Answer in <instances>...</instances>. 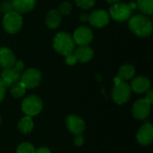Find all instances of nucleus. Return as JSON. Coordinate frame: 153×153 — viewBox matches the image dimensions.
<instances>
[{
  "instance_id": "f257e3e1",
  "label": "nucleus",
  "mask_w": 153,
  "mask_h": 153,
  "mask_svg": "<svg viewBox=\"0 0 153 153\" xmlns=\"http://www.w3.org/2000/svg\"><path fill=\"white\" fill-rule=\"evenodd\" d=\"M130 30L139 37H149L152 32L151 20L143 14H137L129 19Z\"/></svg>"
},
{
  "instance_id": "f03ea898",
  "label": "nucleus",
  "mask_w": 153,
  "mask_h": 153,
  "mask_svg": "<svg viewBox=\"0 0 153 153\" xmlns=\"http://www.w3.org/2000/svg\"><path fill=\"white\" fill-rule=\"evenodd\" d=\"M75 48V42L67 32H59L54 39V48L62 56H69L74 53Z\"/></svg>"
},
{
  "instance_id": "7ed1b4c3",
  "label": "nucleus",
  "mask_w": 153,
  "mask_h": 153,
  "mask_svg": "<svg viewBox=\"0 0 153 153\" xmlns=\"http://www.w3.org/2000/svg\"><path fill=\"white\" fill-rule=\"evenodd\" d=\"M114 88L112 90V99L118 104L122 105L126 103L131 96V87L125 81H121L118 77L114 79Z\"/></svg>"
},
{
  "instance_id": "20e7f679",
  "label": "nucleus",
  "mask_w": 153,
  "mask_h": 153,
  "mask_svg": "<svg viewBox=\"0 0 153 153\" xmlns=\"http://www.w3.org/2000/svg\"><path fill=\"white\" fill-rule=\"evenodd\" d=\"M136 7L137 6L135 3H116L110 7L109 13L114 20L117 22H124L130 19L133 10H134Z\"/></svg>"
},
{
  "instance_id": "39448f33",
  "label": "nucleus",
  "mask_w": 153,
  "mask_h": 153,
  "mask_svg": "<svg viewBox=\"0 0 153 153\" xmlns=\"http://www.w3.org/2000/svg\"><path fill=\"white\" fill-rule=\"evenodd\" d=\"M22 26V17L19 13L13 10L4 14L3 18V27L6 32L14 34L21 30Z\"/></svg>"
},
{
  "instance_id": "423d86ee",
  "label": "nucleus",
  "mask_w": 153,
  "mask_h": 153,
  "mask_svg": "<svg viewBox=\"0 0 153 153\" xmlns=\"http://www.w3.org/2000/svg\"><path fill=\"white\" fill-rule=\"evenodd\" d=\"M43 108L42 100L36 95H30L25 98L22 103V109L24 114L29 117L37 116L40 113Z\"/></svg>"
},
{
  "instance_id": "0eeeda50",
  "label": "nucleus",
  "mask_w": 153,
  "mask_h": 153,
  "mask_svg": "<svg viewBox=\"0 0 153 153\" xmlns=\"http://www.w3.org/2000/svg\"><path fill=\"white\" fill-rule=\"evenodd\" d=\"M20 82L26 89H34L39 86L41 82V74L37 69H28L21 75Z\"/></svg>"
},
{
  "instance_id": "6e6552de",
  "label": "nucleus",
  "mask_w": 153,
  "mask_h": 153,
  "mask_svg": "<svg viewBox=\"0 0 153 153\" xmlns=\"http://www.w3.org/2000/svg\"><path fill=\"white\" fill-rule=\"evenodd\" d=\"M150 102L146 99H139L133 106V116L137 120H144L151 112Z\"/></svg>"
},
{
  "instance_id": "1a4fd4ad",
  "label": "nucleus",
  "mask_w": 153,
  "mask_h": 153,
  "mask_svg": "<svg viewBox=\"0 0 153 153\" xmlns=\"http://www.w3.org/2000/svg\"><path fill=\"white\" fill-rule=\"evenodd\" d=\"M65 125L67 129L74 134L78 135L85 130L86 125L82 118L76 115H69L65 118Z\"/></svg>"
},
{
  "instance_id": "9d476101",
  "label": "nucleus",
  "mask_w": 153,
  "mask_h": 153,
  "mask_svg": "<svg viewBox=\"0 0 153 153\" xmlns=\"http://www.w3.org/2000/svg\"><path fill=\"white\" fill-rule=\"evenodd\" d=\"M73 39L74 42L79 46H86L91 42L93 39V33L91 30L87 27H79L74 31Z\"/></svg>"
},
{
  "instance_id": "9b49d317",
  "label": "nucleus",
  "mask_w": 153,
  "mask_h": 153,
  "mask_svg": "<svg viewBox=\"0 0 153 153\" xmlns=\"http://www.w3.org/2000/svg\"><path fill=\"white\" fill-rule=\"evenodd\" d=\"M137 142L143 146H147L152 143L153 127L150 123L144 124L137 132L136 134Z\"/></svg>"
},
{
  "instance_id": "f8f14e48",
  "label": "nucleus",
  "mask_w": 153,
  "mask_h": 153,
  "mask_svg": "<svg viewBox=\"0 0 153 153\" xmlns=\"http://www.w3.org/2000/svg\"><path fill=\"white\" fill-rule=\"evenodd\" d=\"M89 22L96 28H103L109 22V14L104 10H96L89 15Z\"/></svg>"
},
{
  "instance_id": "ddd939ff",
  "label": "nucleus",
  "mask_w": 153,
  "mask_h": 153,
  "mask_svg": "<svg viewBox=\"0 0 153 153\" xmlns=\"http://www.w3.org/2000/svg\"><path fill=\"white\" fill-rule=\"evenodd\" d=\"M21 79V73L14 66L4 68L1 73V80L6 87H10Z\"/></svg>"
},
{
  "instance_id": "4468645a",
  "label": "nucleus",
  "mask_w": 153,
  "mask_h": 153,
  "mask_svg": "<svg viewBox=\"0 0 153 153\" xmlns=\"http://www.w3.org/2000/svg\"><path fill=\"white\" fill-rule=\"evenodd\" d=\"M130 87L131 90L136 93H144L150 90L151 82L145 76H138L132 81Z\"/></svg>"
},
{
  "instance_id": "2eb2a0df",
  "label": "nucleus",
  "mask_w": 153,
  "mask_h": 153,
  "mask_svg": "<svg viewBox=\"0 0 153 153\" xmlns=\"http://www.w3.org/2000/svg\"><path fill=\"white\" fill-rule=\"evenodd\" d=\"M16 62L13 52L5 47L0 48V66L3 68H8L13 66Z\"/></svg>"
},
{
  "instance_id": "dca6fc26",
  "label": "nucleus",
  "mask_w": 153,
  "mask_h": 153,
  "mask_svg": "<svg viewBox=\"0 0 153 153\" xmlns=\"http://www.w3.org/2000/svg\"><path fill=\"white\" fill-rule=\"evenodd\" d=\"M37 0H13L12 4L13 11L19 13H25L30 12L35 4Z\"/></svg>"
},
{
  "instance_id": "f3484780",
  "label": "nucleus",
  "mask_w": 153,
  "mask_h": 153,
  "mask_svg": "<svg viewBox=\"0 0 153 153\" xmlns=\"http://www.w3.org/2000/svg\"><path fill=\"white\" fill-rule=\"evenodd\" d=\"M74 55L77 61H80L82 63H86L93 57L94 52L91 47L86 45V46H80L74 52Z\"/></svg>"
},
{
  "instance_id": "a211bd4d",
  "label": "nucleus",
  "mask_w": 153,
  "mask_h": 153,
  "mask_svg": "<svg viewBox=\"0 0 153 153\" xmlns=\"http://www.w3.org/2000/svg\"><path fill=\"white\" fill-rule=\"evenodd\" d=\"M62 15L60 14V13L58 12V10H51L48 12V13L46 16V24L49 29H56L60 23H61V20H62Z\"/></svg>"
},
{
  "instance_id": "6ab92c4d",
  "label": "nucleus",
  "mask_w": 153,
  "mask_h": 153,
  "mask_svg": "<svg viewBox=\"0 0 153 153\" xmlns=\"http://www.w3.org/2000/svg\"><path fill=\"white\" fill-rule=\"evenodd\" d=\"M33 126H34L33 120H32L31 117H29V116H26V117H23L22 118H21L17 124L18 130L24 134L30 133L33 129Z\"/></svg>"
},
{
  "instance_id": "aec40b11",
  "label": "nucleus",
  "mask_w": 153,
  "mask_h": 153,
  "mask_svg": "<svg viewBox=\"0 0 153 153\" xmlns=\"http://www.w3.org/2000/svg\"><path fill=\"white\" fill-rule=\"evenodd\" d=\"M134 74H135L134 67L132 65L127 64V65H124L120 67V69L118 71L117 77L121 81H128L134 77Z\"/></svg>"
},
{
  "instance_id": "412c9836",
  "label": "nucleus",
  "mask_w": 153,
  "mask_h": 153,
  "mask_svg": "<svg viewBox=\"0 0 153 153\" xmlns=\"http://www.w3.org/2000/svg\"><path fill=\"white\" fill-rule=\"evenodd\" d=\"M136 6L144 14L152 15L153 13V0H137Z\"/></svg>"
},
{
  "instance_id": "4be33fe9",
  "label": "nucleus",
  "mask_w": 153,
  "mask_h": 153,
  "mask_svg": "<svg viewBox=\"0 0 153 153\" xmlns=\"http://www.w3.org/2000/svg\"><path fill=\"white\" fill-rule=\"evenodd\" d=\"M25 90L26 88L19 81L11 86V94L13 98H21L25 94Z\"/></svg>"
},
{
  "instance_id": "5701e85b",
  "label": "nucleus",
  "mask_w": 153,
  "mask_h": 153,
  "mask_svg": "<svg viewBox=\"0 0 153 153\" xmlns=\"http://www.w3.org/2000/svg\"><path fill=\"white\" fill-rule=\"evenodd\" d=\"M35 149L33 145L30 143H21L16 150V153H34Z\"/></svg>"
},
{
  "instance_id": "b1692460",
  "label": "nucleus",
  "mask_w": 153,
  "mask_h": 153,
  "mask_svg": "<svg viewBox=\"0 0 153 153\" xmlns=\"http://www.w3.org/2000/svg\"><path fill=\"white\" fill-rule=\"evenodd\" d=\"M79 7L82 9H90L95 5L96 0H75Z\"/></svg>"
},
{
  "instance_id": "393cba45",
  "label": "nucleus",
  "mask_w": 153,
  "mask_h": 153,
  "mask_svg": "<svg viewBox=\"0 0 153 153\" xmlns=\"http://www.w3.org/2000/svg\"><path fill=\"white\" fill-rule=\"evenodd\" d=\"M72 11V4L68 2H64L59 5L58 12L61 15H68Z\"/></svg>"
},
{
  "instance_id": "a878e982",
  "label": "nucleus",
  "mask_w": 153,
  "mask_h": 153,
  "mask_svg": "<svg viewBox=\"0 0 153 153\" xmlns=\"http://www.w3.org/2000/svg\"><path fill=\"white\" fill-rule=\"evenodd\" d=\"M13 4H12V2H9V1H4L1 5H0V11L2 13H7L11 11H13Z\"/></svg>"
},
{
  "instance_id": "bb28decb",
  "label": "nucleus",
  "mask_w": 153,
  "mask_h": 153,
  "mask_svg": "<svg viewBox=\"0 0 153 153\" xmlns=\"http://www.w3.org/2000/svg\"><path fill=\"white\" fill-rule=\"evenodd\" d=\"M5 91H6V86L4 85V83L0 78V101L4 100V95H5Z\"/></svg>"
},
{
  "instance_id": "cd10ccee",
  "label": "nucleus",
  "mask_w": 153,
  "mask_h": 153,
  "mask_svg": "<svg viewBox=\"0 0 153 153\" xmlns=\"http://www.w3.org/2000/svg\"><path fill=\"white\" fill-rule=\"evenodd\" d=\"M76 61H77V60H76V58H75L74 53L71 54V55H69V56H65V62H66L67 65H74V64L76 63Z\"/></svg>"
},
{
  "instance_id": "c85d7f7f",
  "label": "nucleus",
  "mask_w": 153,
  "mask_h": 153,
  "mask_svg": "<svg viewBox=\"0 0 153 153\" xmlns=\"http://www.w3.org/2000/svg\"><path fill=\"white\" fill-rule=\"evenodd\" d=\"M74 143V144H75L76 146H81V145H82L83 143H84V138L82 137V134H78V135H76V137H75Z\"/></svg>"
},
{
  "instance_id": "c756f323",
  "label": "nucleus",
  "mask_w": 153,
  "mask_h": 153,
  "mask_svg": "<svg viewBox=\"0 0 153 153\" xmlns=\"http://www.w3.org/2000/svg\"><path fill=\"white\" fill-rule=\"evenodd\" d=\"M13 66L17 69V70H19L20 72L23 69V67H24V64H23V62L22 61H21V60H18V61H16L15 62V64L13 65Z\"/></svg>"
},
{
  "instance_id": "7c9ffc66",
  "label": "nucleus",
  "mask_w": 153,
  "mask_h": 153,
  "mask_svg": "<svg viewBox=\"0 0 153 153\" xmlns=\"http://www.w3.org/2000/svg\"><path fill=\"white\" fill-rule=\"evenodd\" d=\"M149 102L150 104H152L153 102V91L152 90H149L148 92H147V95H146V98H145Z\"/></svg>"
},
{
  "instance_id": "2f4dec72",
  "label": "nucleus",
  "mask_w": 153,
  "mask_h": 153,
  "mask_svg": "<svg viewBox=\"0 0 153 153\" xmlns=\"http://www.w3.org/2000/svg\"><path fill=\"white\" fill-rule=\"evenodd\" d=\"M34 153H51V152L49 149H48L46 147H41V148H39L38 150H36Z\"/></svg>"
},
{
  "instance_id": "473e14b6",
  "label": "nucleus",
  "mask_w": 153,
  "mask_h": 153,
  "mask_svg": "<svg viewBox=\"0 0 153 153\" xmlns=\"http://www.w3.org/2000/svg\"><path fill=\"white\" fill-rule=\"evenodd\" d=\"M80 19H81V21L83 22H88V21H89V15L86 14V13H82V14L80 16Z\"/></svg>"
},
{
  "instance_id": "72a5a7b5",
  "label": "nucleus",
  "mask_w": 153,
  "mask_h": 153,
  "mask_svg": "<svg viewBox=\"0 0 153 153\" xmlns=\"http://www.w3.org/2000/svg\"><path fill=\"white\" fill-rule=\"evenodd\" d=\"M106 1L109 4H116V3H118L120 0H106Z\"/></svg>"
},
{
  "instance_id": "f704fd0d",
  "label": "nucleus",
  "mask_w": 153,
  "mask_h": 153,
  "mask_svg": "<svg viewBox=\"0 0 153 153\" xmlns=\"http://www.w3.org/2000/svg\"><path fill=\"white\" fill-rule=\"evenodd\" d=\"M1 123H2V117H1V115H0V126H1Z\"/></svg>"
}]
</instances>
